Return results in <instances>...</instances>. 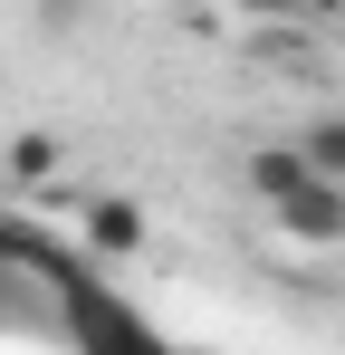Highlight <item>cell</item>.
<instances>
[{
  "mask_svg": "<svg viewBox=\"0 0 345 355\" xmlns=\"http://www.w3.org/2000/svg\"><path fill=\"white\" fill-rule=\"evenodd\" d=\"M240 182H249V192H259V202H269V211H288V202H297V192H307V154H297V135H278V144H249V164H240Z\"/></svg>",
  "mask_w": 345,
  "mask_h": 355,
  "instance_id": "1",
  "label": "cell"
},
{
  "mask_svg": "<svg viewBox=\"0 0 345 355\" xmlns=\"http://www.w3.org/2000/svg\"><path fill=\"white\" fill-rule=\"evenodd\" d=\"M278 231L307 240V250H345V192H336V182H307V192L278 211Z\"/></svg>",
  "mask_w": 345,
  "mask_h": 355,
  "instance_id": "2",
  "label": "cell"
},
{
  "mask_svg": "<svg viewBox=\"0 0 345 355\" xmlns=\"http://www.w3.org/2000/svg\"><path fill=\"white\" fill-rule=\"evenodd\" d=\"M87 240H96L106 259H134V250H144V211H134L125 192H96V202H87Z\"/></svg>",
  "mask_w": 345,
  "mask_h": 355,
  "instance_id": "3",
  "label": "cell"
},
{
  "mask_svg": "<svg viewBox=\"0 0 345 355\" xmlns=\"http://www.w3.org/2000/svg\"><path fill=\"white\" fill-rule=\"evenodd\" d=\"M297 154H307V173H317V182H336V192H345V116H307V125H297Z\"/></svg>",
  "mask_w": 345,
  "mask_h": 355,
  "instance_id": "4",
  "label": "cell"
},
{
  "mask_svg": "<svg viewBox=\"0 0 345 355\" xmlns=\"http://www.w3.org/2000/svg\"><path fill=\"white\" fill-rule=\"evenodd\" d=\"M57 164H67V144H57L48 125H19V135H10V173L19 182H48Z\"/></svg>",
  "mask_w": 345,
  "mask_h": 355,
  "instance_id": "5",
  "label": "cell"
}]
</instances>
